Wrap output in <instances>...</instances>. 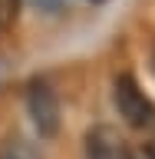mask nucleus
I'll list each match as a JSON object with an SVG mask.
<instances>
[{
    "mask_svg": "<svg viewBox=\"0 0 155 159\" xmlns=\"http://www.w3.org/2000/svg\"><path fill=\"white\" fill-rule=\"evenodd\" d=\"M116 106L132 129L155 133V103L145 96V89L136 83L132 73H122L116 80Z\"/></svg>",
    "mask_w": 155,
    "mask_h": 159,
    "instance_id": "1",
    "label": "nucleus"
},
{
    "mask_svg": "<svg viewBox=\"0 0 155 159\" xmlns=\"http://www.w3.org/2000/svg\"><path fill=\"white\" fill-rule=\"evenodd\" d=\"M27 113L33 119L40 136H56L59 133V96L46 80H33L27 89Z\"/></svg>",
    "mask_w": 155,
    "mask_h": 159,
    "instance_id": "2",
    "label": "nucleus"
},
{
    "mask_svg": "<svg viewBox=\"0 0 155 159\" xmlns=\"http://www.w3.org/2000/svg\"><path fill=\"white\" fill-rule=\"evenodd\" d=\"M86 156L89 159H136L132 149H129V143L119 136L116 129H109V126L89 129V136H86Z\"/></svg>",
    "mask_w": 155,
    "mask_h": 159,
    "instance_id": "3",
    "label": "nucleus"
},
{
    "mask_svg": "<svg viewBox=\"0 0 155 159\" xmlns=\"http://www.w3.org/2000/svg\"><path fill=\"white\" fill-rule=\"evenodd\" d=\"M0 159H40V152L30 146L27 139H7L3 146H0Z\"/></svg>",
    "mask_w": 155,
    "mask_h": 159,
    "instance_id": "4",
    "label": "nucleus"
},
{
    "mask_svg": "<svg viewBox=\"0 0 155 159\" xmlns=\"http://www.w3.org/2000/svg\"><path fill=\"white\" fill-rule=\"evenodd\" d=\"M20 7H23V0H0V27H10L20 17Z\"/></svg>",
    "mask_w": 155,
    "mask_h": 159,
    "instance_id": "5",
    "label": "nucleus"
},
{
    "mask_svg": "<svg viewBox=\"0 0 155 159\" xmlns=\"http://www.w3.org/2000/svg\"><path fill=\"white\" fill-rule=\"evenodd\" d=\"M66 3V0H33V7H40V10H59Z\"/></svg>",
    "mask_w": 155,
    "mask_h": 159,
    "instance_id": "6",
    "label": "nucleus"
},
{
    "mask_svg": "<svg viewBox=\"0 0 155 159\" xmlns=\"http://www.w3.org/2000/svg\"><path fill=\"white\" fill-rule=\"evenodd\" d=\"M145 156L155 159V139H149V143H145Z\"/></svg>",
    "mask_w": 155,
    "mask_h": 159,
    "instance_id": "7",
    "label": "nucleus"
},
{
    "mask_svg": "<svg viewBox=\"0 0 155 159\" xmlns=\"http://www.w3.org/2000/svg\"><path fill=\"white\" fill-rule=\"evenodd\" d=\"M93 3H102V0H93Z\"/></svg>",
    "mask_w": 155,
    "mask_h": 159,
    "instance_id": "8",
    "label": "nucleus"
}]
</instances>
